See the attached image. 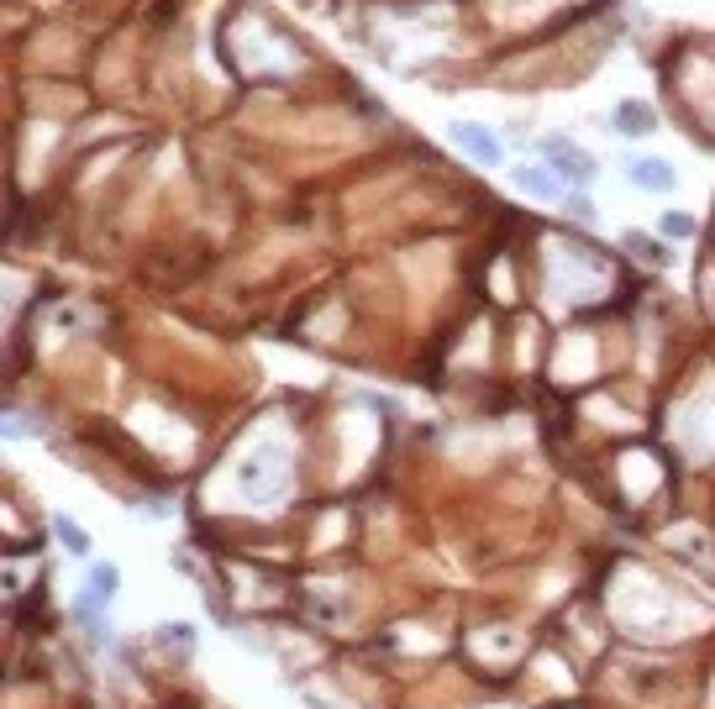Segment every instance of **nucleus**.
Masks as SVG:
<instances>
[{
    "instance_id": "f257e3e1",
    "label": "nucleus",
    "mask_w": 715,
    "mask_h": 709,
    "mask_svg": "<svg viewBox=\"0 0 715 709\" xmlns=\"http://www.w3.org/2000/svg\"><path fill=\"white\" fill-rule=\"evenodd\" d=\"M537 158L553 169L563 184H589L600 174V158L595 153H584L579 142H568L563 132H547V137H537Z\"/></svg>"
},
{
    "instance_id": "f03ea898",
    "label": "nucleus",
    "mask_w": 715,
    "mask_h": 709,
    "mask_svg": "<svg viewBox=\"0 0 715 709\" xmlns=\"http://www.w3.org/2000/svg\"><path fill=\"white\" fill-rule=\"evenodd\" d=\"M447 137L458 142V148L474 158V163H484V169H500L505 163V148H500V137L484 127V121H453V127H447Z\"/></svg>"
},
{
    "instance_id": "7ed1b4c3",
    "label": "nucleus",
    "mask_w": 715,
    "mask_h": 709,
    "mask_svg": "<svg viewBox=\"0 0 715 709\" xmlns=\"http://www.w3.org/2000/svg\"><path fill=\"white\" fill-rule=\"evenodd\" d=\"M626 179L637 184V190H647V195H663V190L679 184L673 163H663V158H626Z\"/></svg>"
},
{
    "instance_id": "20e7f679",
    "label": "nucleus",
    "mask_w": 715,
    "mask_h": 709,
    "mask_svg": "<svg viewBox=\"0 0 715 709\" xmlns=\"http://www.w3.org/2000/svg\"><path fill=\"white\" fill-rule=\"evenodd\" d=\"M516 184L526 195H542V200H563V179L547 169V163H516Z\"/></svg>"
},
{
    "instance_id": "39448f33",
    "label": "nucleus",
    "mask_w": 715,
    "mask_h": 709,
    "mask_svg": "<svg viewBox=\"0 0 715 709\" xmlns=\"http://www.w3.org/2000/svg\"><path fill=\"white\" fill-rule=\"evenodd\" d=\"M610 127L626 132V137H652V132H658V116H652L647 106H637V100H621L616 116H610Z\"/></svg>"
},
{
    "instance_id": "423d86ee",
    "label": "nucleus",
    "mask_w": 715,
    "mask_h": 709,
    "mask_svg": "<svg viewBox=\"0 0 715 709\" xmlns=\"http://www.w3.org/2000/svg\"><path fill=\"white\" fill-rule=\"evenodd\" d=\"M53 536H58V547H64L69 557H90V536L74 526V515L64 510H53Z\"/></svg>"
},
{
    "instance_id": "0eeeda50",
    "label": "nucleus",
    "mask_w": 715,
    "mask_h": 709,
    "mask_svg": "<svg viewBox=\"0 0 715 709\" xmlns=\"http://www.w3.org/2000/svg\"><path fill=\"white\" fill-rule=\"evenodd\" d=\"M100 604H106L100 594H79V599H74V620L85 625L95 641H106V610H100Z\"/></svg>"
},
{
    "instance_id": "6e6552de",
    "label": "nucleus",
    "mask_w": 715,
    "mask_h": 709,
    "mask_svg": "<svg viewBox=\"0 0 715 709\" xmlns=\"http://www.w3.org/2000/svg\"><path fill=\"white\" fill-rule=\"evenodd\" d=\"M658 232H663L668 242H689V237H694V216H689V211H663V216H658Z\"/></svg>"
},
{
    "instance_id": "1a4fd4ad",
    "label": "nucleus",
    "mask_w": 715,
    "mask_h": 709,
    "mask_svg": "<svg viewBox=\"0 0 715 709\" xmlns=\"http://www.w3.org/2000/svg\"><path fill=\"white\" fill-rule=\"evenodd\" d=\"M116 589H121V573H116V562H95V568H90V594L111 599Z\"/></svg>"
},
{
    "instance_id": "9d476101",
    "label": "nucleus",
    "mask_w": 715,
    "mask_h": 709,
    "mask_svg": "<svg viewBox=\"0 0 715 709\" xmlns=\"http://www.w3.org/2000/svg\"><path fill=\"white\" fill-rule=\"evenodd\" d=\"M563 211L574 216V221H589V226H595V216H600L595 200H584V195H563Z\"/></svg>"
},
{
    "instance_id": "9b49d317",
    "label": "nucleus",
    "mask_w": 715,
    "mask_h": 709,
    "mask_svg": "<svg viewBox=\"0 0 715 709\" xmlns=\"http://www.w3.org/2000/svg\"><path fill=\"white\" fill-rule=\"evenodd\" d=\"M626 247H637V253H642V258H652V263L663 258V247H658V242H647V237H626Z\"/></svg>"
}]
</instances>
